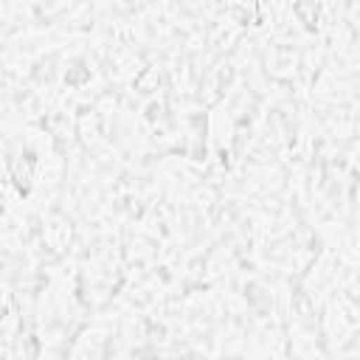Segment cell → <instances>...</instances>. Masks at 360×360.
Listing matches in <instances>:
<instances>
[{
  "mask_svg": "<svg viewBox=\"0 0 360 360\" xmlns=\"http://www.w3.org/2000/svg\"><path fill=\"white\" fill-rule=\"evenodd\" d=\"M96 79V68L87 51H70L59 70V87L65 93H84Z\"/></svg>",
  "mask_w": 360,
  "mask_h": 360,
  "instance_id": "cell-2",
  "label": "cell"
},
{
  "mask_svg": "<svg viewBox=\"0 0 360 360\" xmlns=\"http://www.w3.org/2000/svg\"><path fill=\"white\" fill-rule=\"evenodd\" d=\"M3 166V180L8 186V191L14 194V200L20 202H31L37 194V186L42 180V169H45V155L39 149V143H17L11 149L3 152L0 158Z\"/></svg>",
  "mask_w": 360,
  "mask_h": 360,
  "instance_id": "cell-1",
  "label": "cell"
}]
</instances>
